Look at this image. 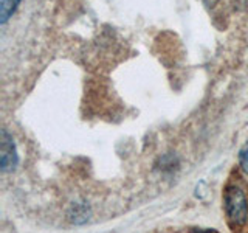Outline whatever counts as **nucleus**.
<instances>
[{
	"label": "nucleus",
	"mask_w": 248,
	"mask_h": 233,
	"mask_svg": "<svg viewBox=\"0 0 248 233\" xmlns=\"http://www.w3.org/2000/svg\"><path fill=\"white\" fill-rule=\"evenodd\" d=\"M239 165L244 173L248 176V143H245V146L239 151Z\"/></svg>",
	"instance_id": "nucleus-5"
},
{
	"label": "nucleus",
	"mask_w": 248,
	"mask_h": 233,
	"mask_svg": "<svg viewBox=\"0 0 248 233\" xmlns=\"http://www.w3.org/2000/svg\"><path fill=\"white\" fill-rule=\"evenodd\" d=\"M89 215H90V212L85 204H73L72 210H70V213H68V217L72 222L81 224L89 219Z\"/></svg>",
	"instance_id": "nucleus-3"
},
{
	"label": "nucleus",
	"mask_w": 248,
	"mask_h": 233,
	"mask_svg": "<svg viewBox=\"0 0 248 233\" xmlns=\"http://www.w3.org/2000/svg\"><path fill=\"white\" fill-rule=\"evenodd\" d=\"M20 0H2V5H0V22L5 23L8 19L11 17L13 13L16 11Z\"/></svg>",
	"instance_id": "nucleus-4"
},
{
	"label": "nucleus",
	"mask_w": 248,
	"mask_h": 233,
	"mask_svg": "<svg viewBox=\"0 0 248 233\" xmlns=\"http://www.w3.org/2000/svg\"><path fill=\"white\" fill-rule=\"evenodd\" d=\"M17 163L19 154L14 138L8 134L6 129H2V135H0V168H2L3 173H10V171L16 169Z\"/></svg>",
	"instance_id": "nucleus-2"
},
{
	"label": "nucleus",
	"mask_w": 248,
	"mask_h": 233,
	"mask_svg": "<svg viewBox=\"0 0 248 233\" xmlns=\"http://www.w3.org/2000/svg\"><path fill=\"white\" fill-rule=\"evenodd\" d=\"M225 213L231 225L244 227L248 221V199L242 188L237 185H228L223 193Z\"/></svg>",
	"instance_id": "nucleus-1"
}]
</instances>
